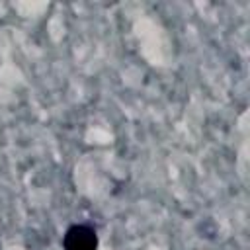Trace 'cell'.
<instances>
[{"mask_svg": "<svg viewBox=\"0 0 250 250\" xmlns=\"http://www.w3.org/2000/svg\"><path fill=\"white\" fill-rule=\"evenodd\" d=\"M64 250H96L98 234L90 225H72L62 236Z\"/></svg>", "mask_w": 250, "mask_h": 250, "instance_id": "1", "label": "cell"}]
</instances>
